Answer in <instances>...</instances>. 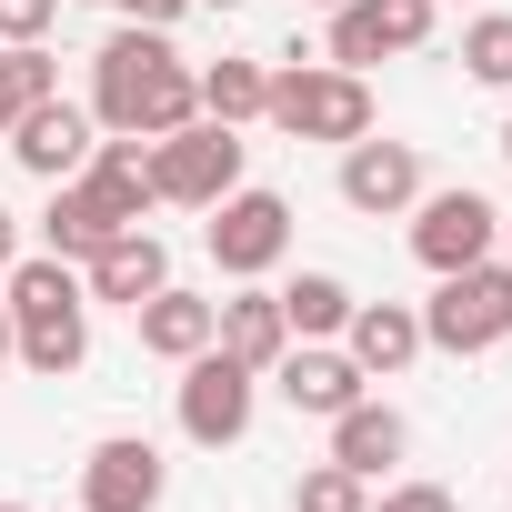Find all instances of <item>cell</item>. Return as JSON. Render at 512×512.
Instances as JSON below:
<instances>
[{"instance_id": "cell-1", "label": "cell", "mask_w": 512, "mask_h": 512, "mask_svg": "<svg viewBox=\"0 0 512 512\" xmlns=\"http://www.w3.org/2000/svg\"><path fill=\"white\" fill-rule=\"evenodd\" d=\"M91 121L121 131V141H161V131L201 121V81H191V61L171 51V31L121 21V31L91 51Z\"/></svg>"}, {"instance_id": "cell-2", "label": "cell", "mask_w": 512, "mask_h": 512, "mask_svg": "<svg viewBox=\"0 0 512 512\" xmlns=\"http://www.w3.org/2000/svg\"><path fill=\"white\" fill-rule=\"evenodd\" d=\"M0 302H11V362H31L41 382H61V372L91 362V292H81V262H61V251H21L11 282H0Z\"/></svg>"}, {"instance_id": "cell-3", "label": "cell", "mask_w": 512, "mask_h": 512, "mask_svg": "<svg viewBox=\"0 0 512 512\" xmlns=\"http://www.w3.org/2000/svg\"><path fill=\"white\" fill-rule=\"evenodd\" d=\"M502 342H512V262L492 251L472 272H442L432 302H422V352L472 362V352H502Z\"/></svg>"}, {"instance_id": "cell-4", "label": "cell", "mask_w": 512, "mask_h": 512, "mask_svg": "<svg viewBox=\"0 0 512 512\" xmlns=\"http://www.w3.org/2000/svg\"><path fill=\"white\" fill-rule=\"evenodd\" d=\"M262 121L292 131V141H362L372 131V81L362 71H332V61H292V71H272Z\"/></svg>"}, {"instance_id": "cell-5", "label": "cell", "mask_w": 512, "mask_h": 512, "mask_svg": "<svg viewBox=\"0 0 512 512\" xmlns=\"http://www.w3.org/2000/svg\"><path fill=\"white\" fill-rule=\"evenodd\" d=\"M171 412H181V442H201V452H231V442L251 432V412H262V372H251V362H231V352L211 342V352H191V362H181V392H171Z\"/></svg>"}, {"instance_id": "cell-6", "label": "cell", "mask_w": 512, "mask_h": 512, "mask_svg": "<svg viewBox=\"0 0 512 512\" xmlns=\"http://www.w3.org/2000/svg\"><path fill=\"white\" fill-rule=\"evenodd\" d=\"M241 131H221V121H181V131H161L151 141V191L161 201H181V211H211L221 191H241Z\"/></svg>"}, {"instance_id": "cell-7", "label": "cell", "mask_w": 512, "mask_h": 512, "mask_svg": "<svg viewBox=\"0 0 512 512\" xmlns=\"http://www.w3.org/2000/svg\"><path fill=\"white\" fill-rule=\"evenodd\" d=\"M502 251V211L472 191V181H452V191H422L412 201V262L442 282V272H472V262H492Z\"/></svg>"}, {"instance_id": "cell-8", "label": "cell", "mask_w": 512, "mask_h": 512, "mask_svg": "<svg viewBox=\"0 0 512 512\" xmlns=\"http://www.w3.org/2000/svg\"><path fill=\"white\" fill-rule=\"evenodd\" d=\"M201 241H211V262H221L231 282H262V272H282V251H292V201L241 181V191H221V201H211Z\"/></svg>"}, {"instance_id": "cell-9", "label": "cell", "mask_w": 512, "mask_h": 512, "mask_svg": "<svg viewBox=\"0 0 512 512\" xmlns=\"http://www.w3.org/2000/svg\"><path fill=\"white\" fill-rule=\"evenodd\" d=\"M432 11H442V0H342L322 61L372 81V61H392V51H422V41H432Z\"/></svg>"}, {"instance_id": "cell-10", "label": "cell", "mask_w": 512, "mask_h": 512, "mask_svg": "<svg viewBox=\"0 0 512 512\" xmlns=\"http://www.w3.org/2000/svg\"><path fill=\"white\" fill-rule=\"evenodd\" d=\"M161 492H171L161 442H141V432H101V442H91V462H81V512H161Z\"/></svg>"}, {"instance_id": "cell-11", "label": "cell", "mask_w": 512, "mask_h": 512, "mask_svg": "<svg viewBox=\"0 0 512 512\" xmlns=\"http://www.w3.org/2000/svg\"><path fill=\"white\" fill-rule=\"evenodd\" d=\"M0 141H11V161H21L31 181H71V171L91 161V141H101V121H91L81 101H61V91H51V101H31V111H21L11 131H0Z\"/></svg>"}, {"instance_id": "cell-12", "label": "cell", "mask_w": 512, "mask_h": 512, "mask_svg": "<svg viewBox=\"0 0 512 512\" xmlns=\"http://www.w3.org/2000/svg\"><path fill=\"white\" fill-rule=\"evenodd\" d=\"M342 201L362 211V221H392V211H412L422 201V151L412 141H342Z\"/></svg>"}, {"instance_id": "cell-13", "label": "cell", "mask_w": 512, "mask_h": 512, "mask_svg": "<svg viewBox=\"0 0 512 512\" xmlns=\"http://www.w3.org/2000/svg\"><path fill=\"white\" fill-rule=\"evenodd\" d=\"M272 382H282V402L312 412V422H332V412H352V402L372 392V372H362L342 342H292V352L272 362Z\"/></svg>"}, {"instance_id": "cell-14", "label": "cell", "mask_w": 512, "mask_h": 512, "mask_svg": "<svg viewBox=\"0 0 512 512\" xmlns=\"http://www.w3.org/2000/svg\"><path fill=\"white\" fill-rule=\"evenodd\" d=\"M171 282V251H161V231H111L91 262H81V292L91 302H121V312H141L151 292Z\"/></svg>"}, {"instance_id": "cell-15", "label": "cell", "mask_w": 512, "mask_h": 512, "mask_svg": "<svg viewBox=\"0 0 512 512\" xmlns=\"http://www.w3.org/2000/svg\"><path fill=\"white\" fill-rule=\"evenodd\" d=\"M211 342H221L231 362H251V372H272V362L292 352L282 292H262V282H231V302H211Z\"/></svg>"}, {"instance_id": "cell-16", "label": "cell", "mask_w": 512, "mask_h": 512, "mask_svg": "<svg viewBox=\"0 0 512 512\" xmlns=\"http://www.w3.org/2000/svg\"><path fill=\"white\" fill-rule=\"evenodd\" d=\"M342 352H352L372 382H392V372H412V362H422V312H412V302H352Z\"/></svg>"}, {"instance_id": "cell-17", "label": "cell", "mask_w": 512, "mask_h": 512, "mask_svg": "<svg viewBox=\"0 0 512 512\" xmlns=\"http://www.w3.org/2000/svg\"><path fill=\"white\" fill-rule=\"evenodd\" d=\"M402 452H412V422H402L392 402H372V392H362L352 412H332V462H342V472L382 482V472H392Z\"/></svg>"}, {"instance_id": "cell-18", "label": "cell", "mask_w": 512, "mask_h": 512, "mask_svg": "<svg viewBox=\"0 0 512 512\" xmlns=\"http://www.w3.org/2000/svg\"><path fill=\"white\" fill-rule=\"evenodd\" d=\"M111 231H141V221H121V211H111V201H101V191H91L81 171H71V181H51V211H41V241L61 251V262H91V251H101Z\"/></svg>"}, {"instance_id": "cell-19", "label": "cell", "mask_w": 512, "mask_h": 512, "mask_svg": "<svg viewBox=\"0 0 512 512\" xmlns=\"http://www.w3.org/2000/svg\"><path fill=\"white\" fill-rule=\"evenodd\" d=\"M141 352H161V362H191V352H211V302L201 292H181V282H161L141 312Z\"/></svg>"}, {"instance_id": "cell-20", "label": "cell", "mask_w": 512, "mask_h": 512, "mask_svg": "<svg viewBox=\"0 0 512 512\" xmlns=\"http://www.w3.org/2000/svg\"><path fill=\"white\" fill-rule=\"evenodd\" d=\"M81 181H91V191H101V201H111L121 221H141V211L161 201V191H151V141H121V131H111V141H91Z\"/></svg>"}, {"instance_id": "cell-21", "label": "cell", "mask_w": 512, "mask_h": 512, "mask_svg": "<svg viewBox=\"0 0 512 512\" xmlns=\"http://www.w3.org/2000/svg\"><path fill=\"white\" fill-rule=\"evenodd\" d=\"M191 81H201V121H221V131L262 121V101H272V71L262 61H201Z\"/></svg>"}, {"instance_id": "cell-22", "label": "cell", "mask_w": 512, "mask_h": 512, "mask_svg": "<svg viewBox=\"0 0 512 512\" xmlns=\"http://www.w3.org/2000/svg\"><path fill=\"white\" fill-rule=\"evenodd\" d=\"M282 322H292V342H342V322H352V282H342V272H302V282H282Z\"/></svg>"}, {"instance_id": "cell-23", "label": "cell", "mask_w": 512, "mask_h": 512, "mask_svg": "<svg viewBox=\"0 0 512 512\" xmlns=\"http://www.w3.org/2000/svg\"><path fill=\"white\" fill-rule=\"evenodd\" d=\"M51 91H61V61L41 41H0V131H11L31 101H51Z\"/></svg>"}, {"instance_id": "cell-24", "label": "cell", "mask_w": 512, "mask_h": 512, "mask_svg": "<svg viewBox=\"0 0 512 512\" xmlns=\"http://www.w3.org/2000/svg\"><path fill=\"white\" fill-rule=\"evenodd\" d=\"M462 71H472L482 91H512V11H482V21L462 31Z\"/></svg>"}, {"instance_id": "cell-25", "label": "cell", "mask_w": 512, "mask_h": 512, "mask_svg": "<svg viewBox=\"0 0 512 512\" xmlns=\"http://www.w3.org/2000/svg\"><path fill=\"white\" fill-rule=\"evenodd\" d=\"M362 502H372V482L342 472V462H312V472L292 482V512H362Z\"/></svg>"}, {"instance_id": "cell-26", "label": "cell", "mask_w": 512, "mask_h": 512, "mask_svg": "<svg viewBox=\"0 0 512 512\" xmlns=\"http://www.w3.org/2000/svg\"><path fill=\"white\" fill-rule=\"evenodd\" d=\"M61 21V0H0V41H41Z\"/></svg>"}, {"instance_id": "cell-27", "label": "cell", "mask_w": 512, "mask_h": 512, "mask_svg": "<svg viewBox=\"0 0 512 512\" xmlns=\"http://www.w3.org/2000/svg\"><path fill=\"white\" fill-rule=\"evenodd\" d=\"M362 512H462V502H452L442 482H392V492H382V502H362Z\"/></svg>"}, {"instance_id": "cell-28", "label": "cell", "mask_w": 512, "mask_h": 512, "mask_svg": "<svg viewBox=\"0 0 512 512\" xmlns=\"http://www.w3.org/2000/svg\"><path fill=\"white\" fill-rule=\"evenodd\" d=\"M111 11H121V21H141V31H171L191 0H111Z\"/></svg>"}, {"instance_id": "cell-29", "label": "cell", "mask_w": 512, "mask_h": 512, "mask_svg": "<svg viewBox=\"0 0 512 512\" xmlns=\"http://www.w3.org/2000/svg\"><path fill=\"white\" fill-rule=\"evenodd\" d=\"M11 262H21V211H0V282H11Z\"/></svg>"}, {"instance_id": "cell-30", "label": "cell", "mask_w": 512, "mask_h": 512, "mask_svg": "<svg viewBox=\"0 0 512 512\" xmlns=\"http://www.w3.org/2000/svg\"><path fill=\"white\" fill-rule=\"evenodd\" d=\"M0 362H11V302H0Z\"/></svg>"}, {"instance_id": "cell-31", "label": "cell", "mask_w": 512, "mask_h": 512, "mask_svg": "<svg viewBox=\"0 0 512 512\" xmlns=\"http://www.w3.org/2000/svg\"><path fill=\"white\" fill-rule=\"evenodd\" d=\"M502 262H512V211H502Z\"/></svg>"}, {"instance_id": "cell-32", "label": "cell", "mask_w": 512, "mask_h": 512, "mask_svg": "<svg viewBox=\"0 0 512 512\" xmlns=\"http://www.w3.org/2000/svg\"><path fill=\"white\" fill-rule=\"evenodd\" d=\"M201 11H241V0H201Z\"/></svg>"}, {"instance_id": "cell-33", "label": "cell", "mask_w": 512, "mask_h": 512, "mask_svg": "<svg viewBox=\"0 0 512 512\" xmlns=\"http://www.w3.org/2000/svg\"><path fill=\"white\" fill-rule=\"evenodd\" d=\"M302 11H342V0H302Z\"/></svg>"}, {"instance_id": "cell-34", "label": "cell", "mask_w": 512, "mask_h": 512, "mask_svg": "<svg viewBox=\"0 0 512 512\" xmlns=\"http://www.w3.org/2000/svg\"><path fill=\"white\" fill-rule=\"evenodd\" d=\"M502 161H512V121H502Z\"/></svg>"}, {"instance_id": "cell-35", "label": "cell", "mask_w": 512, "mask_h": 512, "mask_svg": "<svg viewBox=\"0 0 512 512\" xmlns=\"http://www.w3.org/2000/svg\"><path fill=\"white\" fill-rule=\"evenodd\" d=\"M0 512H21V502H0Z\"/></svg>"}]
</instances>
